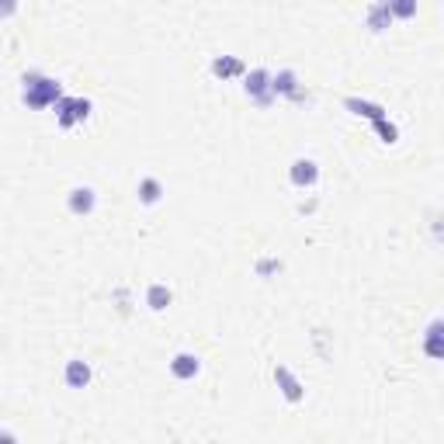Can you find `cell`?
Returning <instances> with one entry per match:
<instances>
[{
  "instance_id": "cell-5",
  "label": "cell",
  "mask_w": 444,
  "mask_h": 444,
  "mask_svg": "<svg viewBox=\"0 0 444 444\" xmlns=\"http://www.w3.org/2000/svg\"><path fill=\"white\" fill-rule=\"evenodd\" d=\"M153 198H156V184L149 181V184H146V202H153Z\"/></svg>"
},
{
  "instance_id": "cell-3",
  "label": "cell",
  "mask_w": 444,
  "mask_h": 444,
  "mask_svg": "<svg viewBox=\"0 0 444 444\" xmlns=\"http://www.w3.org/2000/svg\"><path fill=\"white\" fill-rule=\"evenodd\" d=\"M76 198H73V209H90V191L83 188V191H73Z\"/></svg>"
},
{
  "instance_id": "cell-1",
  "label": "cell",
  "mask_w": 444,
  "mask_h": 444,
  "mask_svg": "<svg viewBox=\"0 0 444 444\" xmlns=\"http://www.w3.org/2000/svg\"><path fill=\"white\" fill-rule=\"evenodd\" d=\"M87 375H90V371H87V365H80V361H73V365H70V382H73V385L87 382Z\"/></svg>"
},
{
  "instance_id": "cell-4",
  "label": "cell",
  "mask_w": 444,
  "mask_h": 444,
  "mask_svg": "<svg viewBox=\"0 0 444 444\" xmlns=\"http://www.w3.org/2000/svg\"><path fill=\"white\" fill-rule=\"evenodd\" d=\"M160 302H163V288H153V305L160 309Z\"/></svg>"
},
{
  "instance_id": "cell-2",
  "label": "cell",
  "mask_w": 444,
  "mask_h": 444,
  "mask_svg": "<svg viewBox=\"0 0 444 444\" xmlns=\"http://www.w3.org/2000/svg\"><path fill=\"white\" fill-rule=\"evenodd\" d=\"M295 181H312L316 177V170H312V163H295Z\"/></svg>"
}]
</instances>
